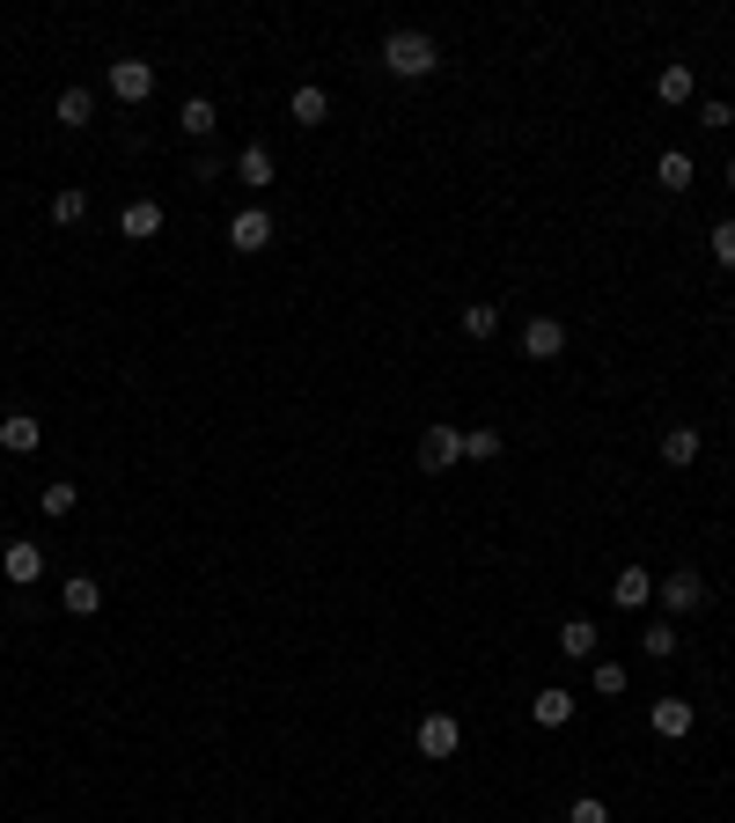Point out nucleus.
<instances>
[{
  "label": "nucleus",
  "mask_w": 735,
  "mask_h": 823,
  "mask_svg": "<svg viewBox=\"0 0 735 823\" xmlns=\"http://www.w3.org/2000/svg\"><path fill=\"white\" fill-rule=\"evenodd\" d=\"M383 67H391L397 81H427V74L441 67V45L427 30H391V37H383Z\"/></svg>",
  "instance_id": "1"
},
{
  "label": "nucleus",
  "mask_w": 735,
  "mask_h": 823,
  "mask_svg": "<svg viewBox=\"0 0 735 823\" xmlns=\"http://www.w3.org/2000/svg\"><path fill=\"white\" fill-rule=\"evenodd\" d=\"M412 743H419V757H434L441 765V757L464 751V721H456V713H427V721L412 728Z\"/></svg>",
  "instance_id": "2"
},
{
  "label": "nucleus",
  "mask_w": 735,
  "mask_h": 823,
  "mask_svg": "<svg viewBox=\"0 0 735 823\" xmlns=\"http://www.w3.org/2000/svg\"><path fill=\"white\" fill-rule=\"evenodd\" d=\"M419 463H427V471H456V463H464V427H449V419L427 427V435H419Z\"/></svg>",
  "instance_id": "3"
},
{
  "label": "nucleus",
  "mask_w": 735,
  "mask_h": 823,
  "mask_svg": "<svg viewBox=\"0 0 735 823\" xmlns=\"http://www.w3.org/2000/svg\"><path fill=\"white\" fill-rule=\"evenodd\" d=\"M655 596H662V610H669V618H691V610H706V582H699L691 566H677V574H669Z\"/></svg>",
  "instance_id": "4"
},
{
  "label": "nucleus",
  "mask_w": 735,
  "mask_h": 823,
  "mask_svg": "<svg viewBox=\"0 0 735 823\" xmlns=\"http://www.w3.org/2000/svg\"><path fill=\"white\" fill-rule=\"evenodd\" d=\"M647 728H655L662 743H685L691 728H699V706H691V699H655V706H647Z\"/></svg>",
  "instance_id": "5"
},
{
  "label": "nucleus",
  "mask_w": 735,
  "mask_h": 823,
  "mask_svg": "<svg viewBox=\"0 0 735 823\" xmlns=\"http://www.w3.org/2000/svg\"><path fill=\"white\" fill-rule=\"evenodd\" d=\"M111 97L118 103H147L155 97V67H147V59H111Z\"/></svg>",
  "instance_id": "6"
},
{
  "label": "nucleus",
  "mask_w": 735,
  "mask_h": 823,
  "mask_svg": "<svg viewBox=\"0 0 735 823\" xmlns=\"http://www.w3.org/2000/svg\"><path fill=\"white\" fill-rule=\"evenodd\" d=\"M265 243H272V214H265V206H244V214L228 221V250H244V258H258Z\"/></svg>",
  "instance_id": "7"
},
{
  "label": "nucleus",
  "mask_w": 735,
  "mask_h": 823,
  "mask_svg": "<svg viewBox=\"0 0 735 823\" xmlns=\"http://www.w3.org/2000/svg\"><path fill=\"white\" fill-rule=\"evenodd\" d=\"M522 353H530V361H559L566 353V324L559 316H530V324H522Z\"/></svg>",
  "instance_id": "8"
},
{
  "label": "nucleus",
  "mask_w": 735,
  "mask_h": 823,
  "mask_svg": "<svg viewBox=\"0 0 735 823\" xmlns=\"http://www.w3.org/2000/svg\"><path fill=\"white\" fill-rule=\"evenodd\" d=\"M0 574H8V582H15V588H30V582H37V574H45V552H37L30 537H15V544L0 552Z\"/></svg>",
  "instance_id": "9"
},
{
  "label": "nucleus",
  "mask_w": 735,
  "mask_h": 823,
  "mask_svg": "<svg viewBox=\"0 0 735 823\" xmlns=\"http://www.w3.org/2000/svg\"><path fill=\"white\" fill-rule=\"evenodd\" d=\"M37 441H45V427H37V412H8V419H0V449H8V456H30Z\"/></svg>",
  "instance_id": "10"
},
{
  "label": "nucleus",
  "mask_w": 735,
  "mask_h": 823,
  "mask_svg": "<svg viewBox=\"0 0 735 823\" xmlns=\"http://www.w3.org/2000/svg\"><path fill=\"white\" fill-rule=\"evenodd\" d=\"M611 604L618 610H647V604H655V574H647V566H625L618 588H611Z\"/></svg>",
  "instance_id": "11"
},
{
  "label": "nucleus",
  "mask_w": 735,
  "mask_h": 823,
  "mask_svg": "<svg viewBox=\"0 0 735 823\" xmlns=\"http://www.w3.org/2000/svg\"><path fill=\"white\" fill-rule=\"evenodd\" d=\"M530 721H538V728H566V721H574V691H559V684H544L538 699H530Z\"/></svg>",
  "instance_id": "12"
},
{
  "label": "nucleus",
  "mask_w": 735,
  "mask_h": 823,
  "mask_svg": "<svg viewBox=\"0 0 735 823\" xmlns=\"http://www.w3.org/2000/svg\"><path fill=\"white\" fill-rule=\"evenodd\" d=\"M118 236H133V243L162 236V206H155V199H133V206L118 214Z\"/></svg>",
  "instance_id": "13"
},
{
  "label": "nucleus",
  "mask_w": 735,
  "mask_h": 823,
  "mask_svg": "<svg viewBox=\"0 0 735 823\" xmlns=\"http://www.w3.org/2000/svg\"><path fill=\"white\" fill-rule=\"evenodd\" d=\"M287 119L294 125H324V119H331V97H324L317 81H302V89L287 97Z\"/></svg>",
  "instance_id": "14"
},
{
  "label": "nucleus",
  "mask_w": 735,
  "mask_h": 823,
  "mask_svg": "<svg viewBox=\"0 0 735 823\" xmlns=\"http://www.w3.org/2000/svg\"><path fill=\"white\" fill-rule=\"evenodd\" d=\"M559 654L566 662H596V625H588V618H566L559 625Z\"/></svg>",
  "instance_id": "15"
},
{
  "label": "nucleus",
  "mask_w": 735,
  "mask_h": 823,
  "mask_svg": "<svg viewBox=\"0 0 735 823\" xmlns=\"http://www.w3.org/2000/svg\"><path fill=\"white\" fill-rule=\"evenodd\" d=\"M89 111H97V97H89V89H59V103H52V119L67 125V133H81V125H89Z\"/></svg>",
  "instance_id": "16"
},
{
  "label": "nucleus",
  "mask_w": 735,
  "mask_h": 823,
  "mask_svg": "<svg viewBox=\"0 0 735 823\" xmlns=\"http://www.w3.org/2000/svg\"><path fill=\"white\" fill-rule=\"evenodd\" d=\"M59 604H67V610H74V618H97V610H103V588H97V582H89V574H74V582H67V588H59Z\"/></svg>",
  "instance_id": "17"
},
{
  "label": "nucleus",
  "mask_w": 735,
  "mask_h": 823,
  "mask_svg": "<svg viewBox=\"0 0 735 823\" xmlns=\"http://www.w3.org/2000/svg\"><path fill=\"white\" fill-rule=\"evenodd\" d=\"M655 97H662V103H691V97H699V81H691V67H685V59L655 74Z\"/></svg>",
  "instance_id": "18"
},
{
  "label": "nucleus",
  "mask_w": 735,
  "mask_h": 823,
  "mask_svg": "<svg viewBox=\"0 0 735 823\" xmlns=\"http://www.w3.org/2000/svg\"><path fill=\"white\" fill-rule=\"evenodd\" d=\"M236 177H244L250 192H265V184H272V147H258V140H250L244 155H236Z\"/></svg>",
  "instance_id": "19"
},
{
  "label": "nucleus",
  "mask_w": 735,
  "mask_h": 823,
  "mask_svg": "<svg viewBox=\"0 0 735 823\" xmlns=\"http://www.w3.org/2000/svg\"><path fill=\"white\" fill-rule=\"evenodd\" d=\"M655 177H662V192H691V177H699V170H691L685 147H669V155L655 162Z\"/></svg>",
  "instance_id": "20"
},
{
  "label": "nucleus",
  "mask_w": 735,
  "mask_h": 823,
  "mask_svg": "<svg viewBox=\"0 0 735 823\" xmlns=\"http://www.w3.org/2000/svg\"><path fill=\"white\" fill-rule=\"evenodd\" d=\"M662 463H677V471L699 463V427H669V435H662Z\"/></svg>",
  "instance_id": "21"
},
{
  "label": "nucleus",
  "mask_w": 735,
  "mask_h": 823,
  "mask_svg": "<svg viewBox=\"0 0 735 823\" xmlns=\"http://www.w3.org/2000/svg\"><path fill=\"white\" fill-rule=\"evenodd\" d=\"M177 125H184V140H206V133H214V125H220V111H214V103H206V97H192V103H184V111H177Z\"/></svg>",
  "instance_id": "22"
},
{
  "label": "nucleus",
  "mask_w": 735,
  "mask_h": 823,
  "mask_svg": "<svg viewBox=\"0 0 735 823\" xmlns=\"http://www.w3.org/2000/svg\"><path fill=\"white\" fill-rule=\"evenodd\" d=\"M640 654H655V662H669V654H677V625H669V618H655V625L640 632Z\"/></svg>",
  "instance_id": "23"
},
{
  "label": "nucleus",
  "mask_w": 735,
  "mask_h": 823,
  "mask_svg": "<svg viewBox=\"0 0 735 823\" xmlns=\"http://www.w3.org/2000/svg\"><path fill=\"white\" fill-rule=\"evenodd\" d=\"M464 331H471V339H493V331H500V309H493V302H471V309H464Z\"/></svg>",
  "instance_id": "24"
},
{
  "label": "nucleus",
  "mask_w": 735,
  "mask_h": 823,
  "mask_svg": "<svg viewBox=\"0 0 735 823\" xmlns=\"http://www.w3.org/2000/svg\"><path fill=\"white\" fill-rule=\"evenodd\" d=\"M464 456H471V463H493V456H500V435H493V427H471V435H464Z\"/></svg>",
  "instance_id": "25"
},
{
  "label": "nucleus",
  "mask_w": 735,
  "mask_h": 823,
  "mask_svg": "<svg viewBox=\"0 0 735 823\" xmlns=\"http://www.w3.org/2000/svg\"><path fill=\"white\" fill-rule=\"evenodd\" d=\"M45 515L59 522V515H74V478H52L45 485Z\"/></svg>",
  "instance_id": "26"
},
{
  "label": "nucleus",
  "mask_w": 735,
  "mask_h": 823,
  "mask_svg": "<svg viewBox=\"0 0 735 823\" xmlns=\"http://www.w3.org/2000/svg\"><path fill=\"white\" fill-rule=\"evenodd\" d=\"M596 691L618 699V691H625V662H603V654H596Z\"/></svg>",
  "instance_id": "27"
},
{
  "label": "nucleus",
  "mask_w": 735,
  "mask_h": 823,
  "mask_svg": "<svg viewBox=\"0 0 735 823\" xmlns=\"http://www.w3.org/2000/svg\"><path fill=\"white\" fill-rule=\"evenodd\" d=\"M81 214H89V199H81V192H59V199H52V221H59V228H74Z\"/></svg>",
  "instance_id": "28"
},
{
  "label": "nucleus",
  "mask_w": 735,
  "mask_h": 823,
  "mask_svg": "<svg viewBox=\"0 0 735 823\" xmlns=\"http://www.w3.org/2000/svg\"><path fill=\"white\" fill-rule=\"evenodd\" d=\"M706 243H713V266H735V221H721Z\"/></svg>",
  "instance_id": "29"
},
{
  "label": "nucleus",
  "mask_w": 735,
  "mask_h": 823,
  "mask_svg": "<svg viewBox=\"0 0 735 823\" xmlns=\"http://www.w3.org/2000/svg\"><path fill=\"white\" fill-rule=\"evenodd\" d=\"M566 823H611V809H603V801H596V794H581V801H574V809H566Z\"/></svg>",
  "instance_id": "30"
},
{
  "label": "nucleus",
  "mask_w": 735,
  "mask_h": 823,
  "mask_svg": "<svg viewBox=\"0 0 735 823\" xmlns=\"http://www.w3.org/2000/svg\"><path fill=\"white\" fill-rule=\"evenodd\" d=\"M699 125H706V133H721V125H735V111L713 97V103H699Z\"/></svg>",
  "instance_id": "31"
},
{
  "label": "nucleus",
  "mask_w": 735,
  "mask_h": 823,
  "mask_svg": "<svg viewBox=\"0 0 735 823\" xmlns=\"http://www.w3.org/2000/svg\"><path fill=\"white\" fill-rule=\"evenodd\" d=\"M728 184H735V162H728Z\"/></svg>",
  "instance_id": "32"
}]
</instances>
